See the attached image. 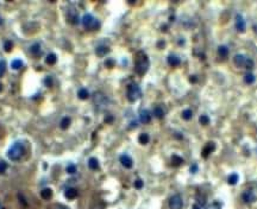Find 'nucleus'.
I'll list each match as a JSON object with an SVG mask.
<instances>
[{
    "mask_svg": "<svg viewBox=\"0 0 257 209\" xmlns=\"http://www.w3.org/2000/svg\"><path fill=\"white\" fill-rule=\"evenodd\" d=\"M94 104H95V106L99 109H102V108H105L107 106L108 99L101 93H95L94 94Z\"/></svg>",
    "mask_w": 257,
    "mask_h": 209,
    "instance_id": "6",
    "label": "nucleus"
},
{
    "mask_svg": "<svg viewBox=\"0 0 257 209\" xmlns=\"http://www.w3.org/2000/svg\"><path fill=\"white\" fill-rule=\"evenodd\" d=\"M153 114H154L157 119H162V118L164 116V109H163L161 106H156V107L154 108V110H153Z\"/></svg>",
    "mask_w": 257,
    "mask_h": 209,
    "instance_id": "18",
    "label": "nucleus"
},
{
    "mask_svg": "<svg viewBox=\"0 0 257 209\" xmlns=\"http://www.w3.org/2000/svg\"><path fill=\"white\" fill-rule=\"evenodd\" d=\"M192 209H202V207H200L199 205H196V203H195V205L193 206V208H192Z\"/></svg>",
    "mask_w": 257,
    "mask_h": 209,
    "instance_id": "41",
    "label": "nucleus"
},
{
    "mask_svg": "<svg viewBox=\"0 0 257 209\" xmlns=\"http://www.w3.org/2000/svg\"><path fill=\"white\" fill-rule=\"evenodd\" d=\"M5 70H6V62L4 60H0V76L4 75Z\"/></svg>",
    "mask_w": 257,
    "mask_h": 209,
    "instance_id": "33",
    "label": "nucleus"
},
{
    "mask_svg": "<svg viewBox=\"0 0 257 209\" xmlns=\"http://www.w3.org/2000/svg\"><path fill=\"white\" fill-rule=\"evenodd\" d=\"M189 81H191V82H195V81H196V77H195V75H193V76H191V77H189Z\"/></svg>",
    "mask_w": 257,
    "mask_h": 209,
    "instance_id": "40",
    "label": "nucleus"
},
{
    "mask_svg": "<svg viewBox=\"0 0 257 209\" xmlns=\"http://www.w3.org/2000/svg\"><path fill=\"white\" fill-rule=\"evenodd\" d=\"M246 56H244V55H242V54H237L234 57H233V63L237 66V67H239V68H244V66H245V62H246Z\"/></svg>",
    "mask_w": 257,
    "mask_h": 209,
    "instance_id": "10",
    "label": "nucleus"
},
{
    "mask_svg": "<svg viewBox=\"0 0 257 209\" xmlns=\"http://www.w3.org/2000/svg\"><path fill=\"white\" fill-rule=\"evenodd\" d=\"M23 67H24V63H23V61L20 58H16V60H13L11 62V68L13 70H19L22 69Z\"/></svg>",
    "mask_w": 257,
    "mask_h": 209,
    "instance_id": "16",
    "label": "nucleus"
},
{
    "mask_svg": "<svg viewBox=\"0 0 257 209\" xmlns=\"http://www.w3.org/2000/svg\"><path fill=\"white\" fill-rule=\"evenodd\" d=\"M183 207V200L181 195L175 194L169 199V208L170 209H182Z\"/></svg>",
    "mask_w": 257,
    "mask_h": 209,
    "instance_id": "5",
    "label": "nucleus"
},
{
    "mask_svg": "<svg viewBox=\"0 0 257 209\" xmlns=\"http://www.w3.org/2000/svg\"><path fill=\"white\" fill-rule=\"evenodd\" d=\"M12 46H13V43H12L11 40H6V42L4 43V50H5V51H11Z\"/></svg>",
    "mask_w": 257,
    "mask_h": 209,
    "instance_id": "31",
    "label": "nucleus"
},
{
    "mask_svg": "<svg viewBox=\"0 0 257 209\" xmlns=\"http://www.w3.org/2000/svg\"><path fill=\"white\" fill-rule=\"evenodd\" d=\"M126 95H128V101H131V102H135V101H137V100L141 98V95H142V90H141L139 86H138L137 83H135V82L130 83V84L128 86V92H126Z\"/></svg>",
    "mask_w": 257,
    "mask_h": 209,
    "instance_id": "4",
    "label": "nucleus"
},
{
    "mask_svg": "<svg viewBox=\"0 0 257 209\" xmlns=\"http://www.w3.org/2000/svg\"><path fill=\"white\" fill-rule=\"evenodd\" d=\"M167 61H168V64L171 66V67H177V66H180V63H181L180 57L176 56V55H174V54H170V55L167 57Z\"/></svg>",
    "mask_w": 257,
    "mask_h": 209,
    "instance_id": "12",
    "label": "nucleus"
},
{
    "mask_svg": "<svg viewBox=\"0 0 257 209\" xmlns=\"http://www.w3.org/2000/svg\"><path fill=\"white\" fill-rule=\"evenodd\" d=\"M70 122H71L70 118H68V116H64L63 119L61 120V124H60V126H61V128H62V130H67V128L70 126Z\"/></svg>",
    "mask_w": 257,
    "mask_h": 209,
    "instance_id": "25",
    "label": "nucleus"
},
{
    "mask_svg": "<svg viewBox=\"0 0 257 209\" xmlns=\"http://www.w3.org/2000/svg\"><path fill=\"white\" fill-rule=\"evenodd\" d=\"M108 51H110V49H108V46H106V45H99V46H96V49H95L96 55L100 56V57L105 56Z\"/></svg>",
    "mask_w": 257,
    "mask_h": 209,
    "instance_id": "15",
    "label": "nucleus"
},
{
    "mask_svg": "<svg viewBox=\"0 0 257 209\" xmlns=\"http://www.w3.org/2000/svg\"><path fill=\"white\" fill-rule=\"evenodd\" d=\"M1 90H2V84L0 83V92H1Z\"/></svg>",
    "mask_w": 257,
    "mask_h": 209,
    "instance_id": "42",
    "label": "nucleus"
},
{
    "mask_svg": "<svg viewBox=\"0 0 257 209\" xmlns=\"http://www.w3.org/2000/svg\"><path fill=\"white\" fill-rule=\"evenodd\" d=\"M150 67L149 63V58L144 52H138L137 57H136V62H135V71L138 75H144Z\"/></svg>",
    "mask_w": 257,
    "mask_h": 209,
    "instance_id": "2",
    "label": "nucleus"
},
{
    "mask_svg": "<svg viewBox=\"0 0 257 209\" xmlns=\"http://www.w3.org/2000/svg\"><path fill=\"white\" fill-rule=\"evenodd\" d=\"M214 149H216V145H214V143H213V141L207 143V144H206V146H205V147H204V150H202V157L207 158V157H208V155H210Z\"/></svg>",
    "mask_w": 257,
    "mask_h": 209,
    "instance_id": "13",
    "label": "nucleus"
},
{
    "mask_svg": "<svg viewBox=\"0 0 257 209\" xmlns=\"http://www.w3.org/2000/svg\"><path fill=\"white\" fill-rule=\"evenodd\" d=\"M151 120V114L148 109H141L139 112V121L142 124H149Z\"/></svg>",
    "mask_w": 257,
    "mask_h": 209,
    "instance_id": "9",
    "label": "nucleus"
},
{
    "mask_svg": "<svg viewBox=\"0 0 257 209\" xmlns=\"http://www.w3.org/2000/svg\"><path fill=\"white\" fill-rule=\"evenodd\" d=\"M138 140H139V143H141L142 145H145V144H148V143H149L150 137H149V134H148V133H141V134H139V137H138Z\"/></svg>",
    "mask_w": 257,
    "mask_h": 209,
    "instance_id": "26",
    "label": "nucleus"
},
{
    "mask_svg": "<svg viewBox=\"0 0 257 209\" xmlns=\"http://www.w3.org/2000/svg\"><path fill=\"white\" fill-rule=\"evenodd\" d=\"M182 119H185V120H191L193 116V112L192 109H185L183 112H182Z\"/></svg>",
    "mask_w": 257,
    "mask_h": 209,
    "instance_id": "28",
    "label": "nucleus"
},
{
    "mask_svg": "<svg viewBox=\"0 0 257 209\" xmlns=\"http://www.w3.org/2000/svg\"><path fill=\"white\" fill-rule=\"evenodd\" d=\"M242 200H243L244 203L250 205V203H254V202L256 201V195L254 194V191H252L251 189H246V190L242 194Z\"/></svg>",
    "mask_w": 257,
    "mask_h": 209,
    "instance_id": "7",
    "label": "nucleus"
},
{
    "mask_svg": "<svg viewBox=\"0 0 257 209\" xmlns=\"http://www.w3.org/2000/svg\"><path fill=\"white\" fill-rule=\"evenodd\" d=\"M24 155H25V145L20 140L14 141L7 150V157L10 160H13V162L20 160L24 157Z\"/></svg>",
    "mask_w": 257,
    "mask_h": 209,
    "instance_id": "1",
    "label": "nucleus"
},
{
    "mask_svg": "<svg viewBox=\"0 0 257 209\" xmlns=\"http://www.w3.org/2000/svg\"><path fill=\"white\" fill-rule=\"evenodd\" d=\"M196 171H198V165H196V164H193L192 166H191V172H192V174H195Z\"/></svg>",
    "mask_w": 257,
    "mask_h": 209,
    "instance_id": "39",
    "label": "nucleus"
},
{
    "mask_svg": "<svg viewBox=\"0 0 257 209\" xmlns=\"http://www.w3.org/2000/svg\"><path fill=\"white\" fill-rule=\"evenodd\" d=\"M183 158H181V157H179L177 155H173L171 156V165H174V166H180V165H182L183 164Z\"/></svg>",
    "mask_w": 257,
    "mask_h": 209,
    "instance_id": "17",
    "label": "nucleus"
},
{
    "mask_svg": "<svg viewBox=\"0 0 257 209\" xmlns=\"http://www.w3.org/2000/svg\"><path fill=\"white\" fill-rule=\"evenodd\" d=\"M67 172H68V174H75V172H76V166H75L74 164H69V165L67 166Z\"/></svg>",
    "mask_w": 257,
    "mask_h": 209,
    "instance_id": "34",
    "label": "nucleus"
},
{
    "mask_svg": "<svg viewBox=\"0 0 257 209\" xmlns=\"http://www.w3.org/2000/svg\"><path fill=\"white\" fill-rule=\"evenodd\" d=\"M1 24H2V18L0 17V25H1Z\"/></svg>",
    "mask_w": 257,
    "mask_h": 209,
    "instance_id": "43",
    "label": "nucleus"
},
{
    "mask_svg": "<svg viewBox=\"0 0 257 209\" xmlns=\"http://www.w3.org/2000/svg\"><path fill=\"white\" fill-rule=\"evenodd\" d=\"M143 185H144V184H143V181H142V179L138 178V179L135 181V188H136V189H142Z\"/></svg>",
    "mask_w": 257,
    "mask_h": 209,
    "instance_id": "35",
    "label": "nucleus"
},
{
    "mask_svg": "<svg viewBox=\"0 0 257 209\" xmlns=\"http://www.w3.org/2000/svg\"><path fill=\"white\" fill-rule=\"evenodd\" d=\"M88 168L91 170H98L99 169V160L96 158H89L88 159Z\"/></svg>",
    "mask_w": 257,
    "mask_h": 209,
    "instance_id": "19",
    "label": "nucleus"
},
{
    "mask_svg": "<svg viewBox=\"0 0 257 209\" xmlns=\"http://www.w3.org/2000/svg\"><path fill=\"white\" fill-rule=\"evenodd\" d=\"M60 209H68L67 207H60Z\"/></svg>",
    "mask_w": 257,
    "mask_h": 209,
    "instance_id": "44",
    "label": "nucleus"
},
{
    "mask_svg": "<svg viewBox=\"0 0 257 209\" xmlns=\"http://www.w3.org/2000/svg\"><path fill=\"white\" fill-rule=\"evenodd\" d=\"M6 170H7V163L4 160H0V175L5 174Z\"/></svg>",
    "mask_w": 257,
    "mask_h": 209,
    "instance_id": "32",
    "label": "nucleus"
},
{
    "mask_svg": "<svg viewBox=\"0 0 257 209\" xmlns=\"http://www.w3.org/2000/svg\"><path fill=\"white\" fill-rule=\"evenodd\" d=\"M51 195H53V191H51L50 188H44V189L41 191V196H42V199H44V200H49V199L51 197Z\"/></svg>",
    "mask_w": 257,
    "mask_h": 209,
    "instance_id": "23",
    "label": "nucleus"
},
{
    "mask_svg": "<svg viewBox=\"0 0 257 209\" xmlns=\"http://www.w3.org/2000/svg\"><path fill=\"white\" fill-rule=\"evenodd\" d=\"M199 122H200L201 125H204V126L208 125V124H210V118H208V115H206V114L200 115V118H199Z\"/></svg>",
    "mask_w": 257,
    "mask_h": 209,
    "instance_id": "29",
    "label": "nucleus"
},
{
    "mask_svg": "<svg viewBox=\"0 0 257 209\" xmlns=\"http://www.w3.org/2000/svg\"><path fill=\"white\" fill-rule=\"evenodd\" d=\"M56 61H57V58H56V55H55V54H49V55L45 57V62H47L48 64H50V66L55 64Z\"/></svg>",
    "mask_w": 257,
    "mask_h": 209,
    "instance_id": "27",
    "label": "nucleus"
},
{
    "mask_svg": "<svg viewBox=\"0 0 257 209\" xmlns=\"http://www.w3.org/2000/svg\"><path fill=\"white\" fill-rule=\"evenodd\" d=\"M19 201H20V203H22L23 206H26V205H28V203L25 202V199L23 197V195H22V194H19Z\"/></svg>",
    "mask_w": 257,
    "mask_h": 209,
    "instance_id": "38",
    "label": "nucleus"
},
{
    "mask_svg": "<svg viewBox=\"0 0 257 209\" xmlns=\"http://www.w3.org/2000/svg\"><path fill=\"white\" fill-rule=\"evenodd\" d=\"M236 29L238 32H244L246 29V24H245V20L242 14L236 16Z\"/></svg>",
    "mask_w": 257,
    "mask_h": 209,
    "instance_id": "8",
    "label": "nucleus"
},
{
    "mask_svg": "<svg viewBox=\"0 0 257 209\" xmlns=\"http://www.w3.org/2000/svg\"><path fill=\"white\" fill-rule=\"evenodd\" d=\"M81 24H82V26H83L85 29H87V30H96V29H99V26H100V23L96 20L91 13H86V14L82 17Z\"/></svg>",
    "mask_w": 257,
    "mask_h": 209,
    "instance_id": "3",
    "label": "nucleus"
},
{
    "mask_svg": "<svg viewBox=\"0 0 257 209\" xmlns=\"http://www.w3.org/2000/svg\"><path fill=\"white\" fill-rule=\"evenodd\" d=\"M255 80H256L255 75H254L252 72H250V71H248V72L244 75V82H245V83H248V84L254 83V82H255Z\"/></svg>",
    "mask_w": 257,
    "mask_h": 209,
    "instance_id": "20",
    "label": "nucleus"
},
{
    "mask_svg": "<svg viewBox=\"0 0 257 209\" xmlns=\"http://www.w3.org/2000/svg\"><path fill=\"white\" fill-rule=\"evenodd\" d=\"M238 179H239L238 175H237V174H231L230 176H228V177H227V183H228L230 185H234V184H237Z\"/></svg>",
    "mask_w": 257,
    "mask_h": 209,
    "instance_id": "24",
    "label": "nucleus"
},
{
    "mask_svg": "<svg viewBox=\"0 0 257 209\" xmlns=\"http://www.w3.org/2000/svg\"><path fill=\"white\" fill-rule=\"evenodd\" d=\"M77 96H79V99H81V100H86V99H88L89 93H88V90H87L86 88H81V89H79V92H77Z\"/></svg>",
    "mask_w": 257,
    "mask_h": 209,
    "instance_id": "22",
    "label": "nucleus"
},
{
    "mask_svg": "<svg viewBox=\"0 0 257 209\" xmlns=\"http://www.w3.org/2000/svg\"><path fill=\"white\" fill-rule=\"evenodd\" d=\"M31 52L32 54H36V52H39V44H33L31 46Z\"/></svg>",
    "mask_w": 257,
    "mask_h": 209,
    "instance_id": "37",
    "label": "nucleus"
},
{
    "mask_svg": "<svg viewBox=\"0 0 257 209\" xmlns=\"http://www.w3.org/2000/svg\"><path fill=\"white\" fill-rule=\"evenodd\" d=\"M218 55L220 56V57H227V55H228V48L226 46V45H220L219 48H218Z\"/></svg>",
    "mask_w": 257,
    "mask_h": 209,
    "instance_id": "21",
    "label": "nucleus"
},
{
    "mask_svg": "<svg viewBox=\"0 0 257 209\" xmlns=\"http://www.w3.org/2000/svg\"><path fill=\"white\" fill-rule=\"evenodd\" d=\"M64 196H65V199H68V200H74V199L77 196V190H76L75 188H68V189H65V191H64Z\"/></svg>",
    "mask_w": 257,
    "mask_h": 209,
    "instance_id": "14",
    "label": "nucleus"
},
{
    "mask_svg": "<svg viewBox=\"0 0 257 209\" xmlns=\"http://www.w3.org/2000/svg\"><path fill=\"white\" fill-rule=\"evenodd\" d=\"M254 66H255V63H254V61L251 60V58H246V62H245V66H244V68H246L248 70H251L254 69Z\"/></svg>",
    "mask_w": 257,
    "mask_h": 209,
    "instance_id": "30",
    "label": "nucleus"
},
{
    "mask_svg": "<svg viewBox=\"0 0 257 209\" xmlns=\"http://www.w3.org/2000/svg\"><path fill=\"white\" fill-rule=\"evenodd\" d=\"M207 209H222V206H220L219 202H213V203H211V205L208 206V208Z\"/></svg>",
    "mask_w": 257,
    "mask_h": 209,
    "instance_id": "36",
    "label": "nucleus"
},
{
    "mask_svg": "<svg viewBox=\"0 0 257 209\" xmlns=\"http://www.w3.org/2000/svg\"><path fill=\"white\" fill-rule=\"evenodd\" d=\"M119 160H120V163H122V165L124 166V168H126V169H130V168H132V165H133V162H132V158L126 155V153H124V155H122L120 156V158H119Z\"/></svg>",
    "mask_w": 257,
    "mask_h": 209,
    "instance_id": "11",
    "label": "nucleus"
}]
</instances>
